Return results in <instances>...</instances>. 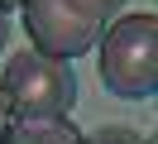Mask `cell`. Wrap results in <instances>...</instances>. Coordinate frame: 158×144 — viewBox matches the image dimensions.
<instances>
[{
	"label": "cell",
	"mask_w": 158,
	"mask_h": 144,
	"mask_svg": "<svg viewBox=\"0 0 158 144\" xmlns=\"http://www.w3.org/2000/svg\"><path fill=\"white\" fill-rule=\"evenodd\" d=\"M0 144H81V130L67 115H24L5 125Z\"/></svg>",
	"instance_id": "277c9868"
},
{
	"label": "cell",
	"mask_w": 158,
	"mask_h": 144,
	"mask_svg": "<svg viewBox=\"0 0 158 144\" xmlns=\"http://www.w3.org/2000/svg\"><path fill=\"white\" fill-rule=\"evenodd\" d=\"M5 38H10V15L0 10V48H5Z\"/></svg>",
	"instance_id": "52a82bcc"
},
{
	"label": "cell",
	"mask_w": 158,
	"mask_h": 144,
	"mask_svg": "<svg viewBox=\"0 0 158 144\" xmlns=\"http://www.w3.org/2000/svg\"><path fill=\"white\" fill-rule=\"evenodd\" d=\"M5 125H10V106H5V96H0V139H5Z\"/></svg>",
	"instance_id": "8992f818"
},
{
	"label": "cell",
	"mask_w": 158,
	"mask_h": 144,
	"mask_svg": "<svg viewBox=\"0 0 158 144\" xmlns=\"http://www.w3.org/2000/svg\"><path fill=\"white\" fill-rule=\"evenodd\" d=\"M81 144H153V139H139L125 125H101L96 134H81Z\"/></svg>",
	"instance_id": "5b68a950"
},
{
	"label": "cell",
	"mask_w": 158,
	"mask_h": 144,
	"mask_svg": "<svg viewBox=\"0 0 158 144\" xmlns=\"http://www.w3.org/2000/svg\"><path fill=\"white\" fill-rule=\"evenodd\" d=\"M101 86L120 101H144L158 91V19L125 15L101 34Z\"/></svg>",
	"instance_id": "6da1fadb"
},
{
	"label": "cell",
	"mask_w": 158,
	"mask_h": 144,
	"mask_svg": "<svg viewBox=\"0 0 158 144\" xmlns=\"http://www.w3.org/2000/svg\"><path fill=\"white\" fill-rule=\"evenodd\" d=\"M0 96L10 106V120L67 115L77 106V72L67 67V58L39 53V48H19V53H10V63L0 72Z\"/></svg>",
	"instance_id": "3957f363"
},
{
	"label": "cell",
	"mask_w": 158,
	"mask_h": 144,
	"mask_svg": "<svg viewBox=\"0 0 158 144\" xmlns=\"http://www.w3.org/2000/svg\"><path fill=\"white\" fill-rule=\"evenodd\" d=\"M24 0H0V10H5V15H10V10H19Z\"/></svg>",
	"instance_id": "ba28073f"
},
{
	"label": "cell",
	"mask_w": 158,
	"mask_h": 144,
	"mask_svg": "<svg viewBox=\"0 0 158 144\" xmlns=\"http://www.w3.org/2000/svg\"><path fill=\"white\" fill-rule=\"evenodd\" d=\"M125 0H24V29L34 48L53 58H81L101 43Z\"/></svg>",
	"instance_id": "7a4b0ae2"
}]
</instances>
